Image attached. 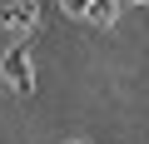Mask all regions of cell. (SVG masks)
I'll return each mask as SVG.
<instances>
[{
    "instance_id": "6da1fadb",
    "label": "cell",
    "mask_w": 149,
    "mask_h": 144,
    "mask_svg": "<svg viewBox=\"0 0 149 144\" xmlns=\"http://www.w3.org/2000/svg\"><path fill=\"white\" fill-rule=\"evenodd\" d=\"M35 20H40V5H35V0H10V5H0V25L15 30V35H30Z\"/></svg>"
},
{
    "instance_id": "7a4b0ae2",
    "label": "cell",
    "mask_w": 149,
    "mask_h": 144,
    "mask_svg": "<svg viewBox=\"0 0 149 144\" xmlns=\"http://www.w3.org/2000/svg\"><path fill=\"white\" fill-rule=\"evenodd\" d=\"M5 80L15 85V95H30V90H35V70H30V50H25V45H15V50L5 55Z\"/></svg>"
},
{
    "instance_id": "3957f363",
    "label": "cell",
    "mask_w": 149,
    "mask_h": 144,
    "mask_svg": "<svg viewBox=\"0 0 149 144\" xmlns=\"http://www.w3.org/2000/svg\"><path fill=\"white\" fill-rule=\"evenodd\" d=\"M114 15H119V0H90V5H85V20L90 25H114Z\"/></svg>"
},
{
    "instance_id": "277c9868",
    "label": "cell",
    "mask_w": 149,
    "mask_h": 144,
    "mask_svg": "<svg viewBox=\"0 0 149 144\" xmlns=\"http://www.w3.org/2000/svg\"><path fill=\"white\" fill-rule=\"evenodd\" d=\"M85 5H90V0H60V10H65V15H74V20L85 15Z\"/></svg>"
},
{
    "instance_id": "5b68a950",
    "label": "cell",
    "mask_w": 149,
    "mask_h": 144,
    "mask_svg": "<svg viewBox=\"0 0 149 144\" xmlns=\"http://www.w3.org/2000/svg\"><path fill=\"white\" fill-rule=\"evenodd\" d=\"M124 5H144V0H124Z\"/></svg>"
},
{
    "instance_id": "8992f818",
    "label": "cell",
    "mask_w": 149,
    "mask_h": 144,
    "mask_svg": "<svg viewBox=\"0 0 149 144\" xmlns=\"http://www.w3.org/2000/svg\"><path fill=\"white\" fill-rule=\"evenodd\" d=\"M70 144H85V139H70Z\"/></svg>"
}]
</instances>
